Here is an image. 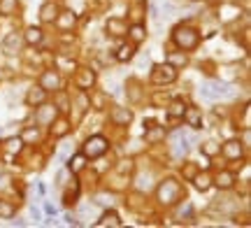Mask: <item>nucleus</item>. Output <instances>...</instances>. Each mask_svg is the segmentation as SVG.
<instances>
[{"mask_svg":"<svg viewBox=\"0 0 251 228\" xmlns=\"http://www.w3.org/2000/svg\"><path fill=\"white\" fill-rule=\"evenodd\" d=\"M200 96H205L207 101H216V98H226V96H233V86L226 82H205L202 89H200Z\"/></svg>","mask_w":251,"mask_h":228,"instance_id":"obj_1","label":"nucleus"},{"mask_svg":"<svg viewBox=\"0 0 251 228\" xmlns=\"http://www.w3.org/2000/svg\"><path fill=\"white\" fill-rule=\"evenodd\" d=\"M198 40H200V37H198V33L193 30V28L181 26V28L175 30V42H177L181 49H193V47L198 45Z\"/></svg>","mask_w":251,"mask_h":228,"instance_id":"obj_2","label":"nucleus"},{"mask_svg":"<svg viewBox=\"0 0 251 228\" xmlns=\"http://www.w3.org/2000/svg\"><path fill=\"white\" fill-rule=\"evenodd\" d=\"M105 152H107V140H105V137H100V135L89 137V140H86V145H84V156H86V158L102 156Z\"/></svg>","mask_w":251,"mask_h":228,"instance_id":"obj_3","label":"nucleus"},{"mask_svg":"<svg viewBox=\"0 0 251 228\" xmlns=\"http://www.w3.org/2000/svg\"><path fill=\"white\" fill-rule=\"evenodd\" d=\"M158 198L165 205L175 203L179 198V184L175 182V179H165V184H161V189H158Z\"/></svg>","mask_w":251,"mask_h":228,"instance_id":"obj_4","label":"nucleus"},{"mask_svg":"<svg viewBox=\"0 0 251 228\" xmlns=\"http://www.w3.org/2000/svg\"><path fill=\"white\" fill-rule=\"evenodd\" d=\"M175 77H177V73H175L172 65H161V68H156L151 73V82L153 84H170V82H175Z\"/></svg>","mask_w":251,"mask_h":228,"instance_id":"obj_5","label":"nucleus"},{"mask_svg":"<svg viewBox=\"0 0 251 228\" xmlns=\"http://www.w3.org/2000/svg\"><path fill=\"white\" fill-rule=\"evenodd\" d=\"M19 45H21V40H19V35L17 33H9L5 40H2V51L7 56H12V54H17L19 51Z\"/></svg>","mask_w":251,"mask_h":228,"instance_id":"obj_6","label":"nucleus"},{"mask_svg":"<svg viewBox=\"0 0 251 228\" xmlns=\"http://www.w3.org/2000/svg\"><path fill=\"white\" fill-rule=\"evenodd\" d=\"M224 154L228 156V158H240V156H242V147H240V142L230 140V142L224 145Z\"/></svg>","mask_w":251,"mask_h":228,"instance_id":"obj_7","label":"nucleus"},{"mask_svg":"<svg viewBox=\"0 0 251 228\" xmlns=\"http://www.w3.org/2000/svg\"><path fill=\"white\" fill-rule=\"evenodd\" d=\"M21 145H24V140H19V137L7 140V142H5V152H7V156L19 154V152H21Z\"/></svg>","mask_w":251,"mask_h":228,"instance_id":"obj_8","label":"nucleus"},{"mask_svg":"<svg viewBox=\"0 0 251 228\" xmlns=\"http://www.w3.org/2000/svg\"><path fill=\"white\" fill-rule=\"evenodd\" d=\"M112 119H114L117 124H128V121L133 119V114H130L128 110H114L112 112Z\"/></svg>","mask_w":251,"mask_h":228,"instance_id":"obj_9","label":"nucleus"},{"mask_svg":"<svg viewBox=\"0 0 251 228\" xmlns=\"http://www.w3.org/2000/svg\"><path fill=\"white\" fill-rule=\"evenodd\" d=\"M58 86V79H56L54 73H45V77H42V89H56Z\"/></svg>","mask_w":251,"mask_h":228,"instance_id":"obj_10","label":"nucleus"},{"mask_svg":"<svg viewBox=\"0 0 251 228\" xmlns=\"http://www.w3.org/2000/svg\"><path fill=\"white\" fill-rule=\"evenodd\" d=\"M54 19H56V5L49 2V5L42 7V21H54Z\"/></svg>","mask_w":251,"mask_h":228,"instance_id":"obj_11","label":"nucleus"},{"mask_svg":"<svg viewBox=\"0 0 251 228\" xmlns=\"http://www.w3.org/2000/svg\"><path fill=\"white\" fill-rule=\"evenodd\" d=\"M184 114H186L188 124H191L193 128H200V126H202V121H200V117H198L196 110H184Z\"/></svg>","mask_w":251,"mask_h":228,"instance_id":"obj_12","label":"nucleus"},{"mask_svg":"<svg viewBox=\"0 0 251 228\" xmlns=\"http://www.w3.org/2000/svg\"><path fill=\"white\" fill-rule=\"evenodd\" d=\"M107 28L114 30V35H124L126 33V26H124V21H121V19H112V21L107 24Z\"/></svg>","mask_w":251,"mask_h":228,"instance_id":"obj_13","label":"nucleus"},{"mask_svg":"<svg viewBox=\"0 0 251 228\" xmlns=\"http://www.w3.org/2000/svg\"><path fill=\"white\" fill-rule=\"evenodd\" d=\"M28 42H30V45H35V42H40V40H42V30H40V28H28Z\"/></svg>","mask_w":251,"mask_h":228,"instance_id":"obj_14","label":"nucleus"},{"mask_svg":"<svg viewBox=\"0 0 251 228\" xmlns=\"http://www.w3.org/2000/svg\"><path fill=\"white\" fill-rule=\"evenodd\" d=\"M84 158H86V156H84V154H77V156H72V158H70V168H72V170H75V173L84 168Z\"/></svg>","mask_w":251,"mask_h":228,"instance_id":"obj_15","label":"nucleus"},{"mask_svg":"<svg viewBox=\"0 0 251 228\" xmlns=\"http://www.w3.org/2000/svg\"><path fill=\"white\" fill-rule=\"evenodd\" d=\"M42 101H45V89H42V86H40L37 91L28 93V102H42Z\"/></svg>","mask_w":251,"mask_h":228,"instance_id":"obj_16","label":"nucleus"},{"mask_svg":"<svg viewBox=\"0 0 251 228\" xmlns=\"http://www.w3.org/2000/svg\"><path fill=\"white\" fill-rule=\"evenodd\" d=\"M130 56H133V47H130V45H124L121 49H119L117 58H119V61H128Z\"/></svg>","mask_w":251,"mask_h":228,"instance_id":"obj_17","label":"nucleus"},{"mask_svg":"<svg viewBox=\"0 0 251 228\" xmlns=\"http://www.w3.org/2000/svg\"><path fill=\"white\" fill-rule=\"evenodd\" d=\"M216 184H219V186H224V189H228V186H233V175H228V173L219 175V179H216Z\"/></svg>","mask_w":251,"mask_h":228,"instance_id":"obj_18","label":"nucleus"},{"mask_svg":"<svg viewBox=\"0 0 251 228\" xmlns=\"http://www.w3.org/2000/svg\"><path fill=\"white\" fill-rule=\"evenodd\" d=\"M184 110H186V105L184 102H172V107H170V117H181L184 114Z\"/></svg>","mask_w":251,"mask_h":228,"instance_id":"obj_19","label":"nucleus"},{"mask_svg":"<svg viewBox=\"0 0 251 228\" xmlns=\"http://www.w3.org/2000/svg\"><path fill=\"white\" fill-rule=\"evenodd\" d=\"M102 219H105V221H98V226H107V224H112V226H119V224H121V221L117 219V214H114V212H112V214H105Z\"/></svg>","mask_w":251,"mask_h":228,"instance_id":"obj_20","label":"nucleus"},{"mask_svg":"<svg viewBox=\"0 0 251 228\" xmlns=\"http://www.w3.org/2000/svg\"><path fill=\"white\" fill-rule=\"evenodd\" d=\"M196 186L200 189V191H207V189H209V177H205V175L196 177Z\"/></svg>","mask_w":251,"mask_h":228,"instance_id":"obj_21","label":"nucleus"},{"mask_svg":"<svg viewBox=\"0 0 251 228\" xmlns=\"http://www.w3.org/2000/svg\"><path fill=\"white\" fill-rule=\"evenodd\" d=\"M12 7H14V0H2V2H0V12H2V14H9Z\"/></svg>","mask_w":251,"mask_h":228,"instance_id":"obj_22","label":"nucleus"},{"mask_svg":"<svg viewBox=\"0 0 251 228\" xmlns=\"http://www.w3.org/2000/svg\"><path fill=\"white\" fill-rule=\"evenodd\" d=\"M89 84H93V75H91V73H84L79 77V86H89Z\"/></svg>","mask_w":251,"mask_h":228,"instance_id":"obj_23","label":"nucleus"},{"mask_svg":"<svg viewBox=\"0 0 251 228\" xmlns=\"http://www.w3.org/2000/svg\"><path fill=\"white\" fill-rule=\"evenodd\" d=\"M0 214H2V217H12V214H14V210H12L9 205H5V203H0Z\"/></svg>","mask_w":251,"mask_h":228,"instance_id":"obj_24","label":"nucleus"},{"mask_svg":"<svg viewBox=\"0 0 251 228\" xmlns=\"http://www.w3.org/2000/svg\"><path fill=\"white\" fill-rule=\"evenodd\" d=\"M133 37H135V40H142V37H144L142 26H135V28H133Z\"/></svg>","mask_w":251,"mask_h":228,"instance_id":"obj_25","label":"nucleus"},{"mask_svg":"<svg viewBox=\"0 0 251 228\" xmlns=\"http://www.w3.org/2000/svg\"><path fill=\"white\" fill-rule=\"evenodd\" d=\"M37 119H40V121H49V119H51V112H49V110H40Z\"/></svg>","mask_w":251,"mask_h":228,"instance_id":"obj_26","label":"nucleus"},{"mask_svg":"<svg viewBox=\"0 0 251 228\" xmlns=\"http://www.w3.org/2000/svg\"><path fill=\"white\" fill-rule=\"evenodd\" d=\"M144 65H149V56H147V54H142V56H140V61H137V68H140V70H142Z\"/></svg>","mask_w":251,"mask_h":228,"instance_id":"obj_27","label":"nucleus"},{"mask_svg":"<svg viewBox=\"0 0 251 228\" xmlns=\"http://www.w3.org/2000/svg\"><path fill=\"white\" fill-rule=\"evenodd\" d=\"M63 133H68V124H65V121H61L58 128H56V135H63Z\"/></svg>","mask_w":251,"mask_h":228,"instance_id":"obj_28","label":"nucleus"},{"mask_svg":"<svg viewBox=\"0 0 251 228\" xmlns=\"http://www.w3.org/2000/svg\"><path fill=\"white\" fill-rule=\"evenodd\" d=\"M172 63H186V56H170Z\"/></svg>","mask_w":251,"mask_h":228,"instance_id":"obj_29","label":"nucleus"}]
</instances>
